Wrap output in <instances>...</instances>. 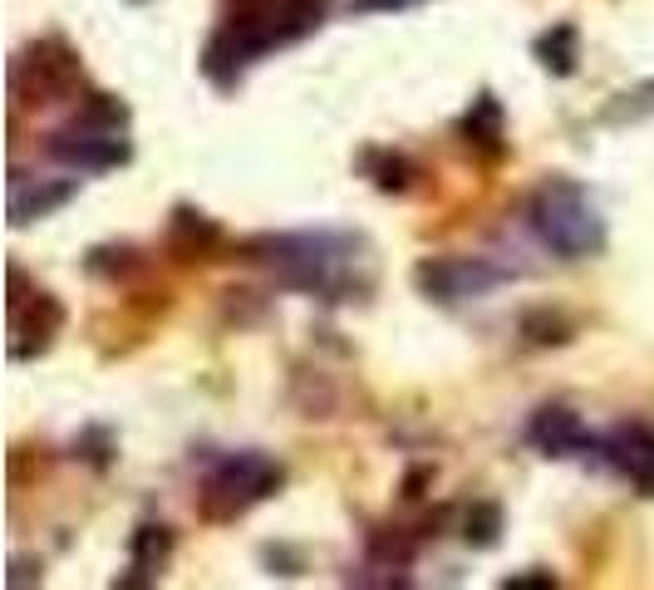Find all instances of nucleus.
Masks as SVG:
<instances>
[{
    "mask_svg": "<svg viewBox=\"0 0 654 590\" xmlns=\"http://www.w3.org/2000/svg\"><path fill=\"white\" fill-rule=\"evenodd\" d=\"M527 335H532L536 345H561V340H566V325H561L556 315H551V320H546V315H527Z\"/></svg>",
    "mask_w": 654,
    "mask_h": 590,
    "instance_id": "dca6fc26",
    "label": "nucleus"
},
{
    "mask_svg": "<svg viewBox=\"0 0 654 590\" xmlns=\"http://www.w3.org/2000/svg\"><path fill=\"white\" fill-rule=\"evenodd\" d=\"M359 10H384V5H409V0H355Z\"/></svg>",
    "mask_w": 654,
    "mask_h": 590,
    "instance_id": "f3484780",
    "label": "nucleus"
},
{
    "mask_svg": "<svg viewBox=\"0 0 654 590\" xmlns=\"http://www.w3.org/2000/svg\"><path fill=\"white\" fill-rule=\"evenodd\" d=\"M463 133H468V143L477 138V143H492V148H497V138H502V114H497V104H492L487 94L473 104V114L463 118Z\"/></svg>",
    "mask_w": 654,
    "mask_h": 590,
    "instance_id": "9b49d317",
    "label": "nucleus"
},
{
    "mask_svg": "<svg viewBox=\"0 0 654 590\" xmlns=\"http://www.w3.org/2000/svg\"><path fill=\"white\" fill-rule=\"evenodd\" d=\"M497 531H502V512L492 502H477L473 512H468V522H463V541L468 546H492Z\"/></svg>",
    "mask_w": 654,
    "mask_h": 590,
    "instance_id": "f8f14e48",
    "label": "nucleus"
},
{
    "mask_svg": "<svg viewBox=\"0 0 654 590\" xmlns=\"http://www.w3.org/2000/svg\"><path fill=\"white\" fill-rule=\"evenodd\" d=\"M74 197V182H50V187H15L10 192V217L15 222H35V217H50L55 207H64Z\"/></svg>",
    "mask_w": 654,
    "mask_h": 590,
    "instance_id": "1a4fd4ad",
    "label": "nucleus"
},
{
    "mask_svg": "<svg viewBox=\"0 0 654 590\" xmlns=\"http://www.w3.org/2000/svg\"><path fill=\"white\" fill-rule=\"evenodd\" d=\"M374 163H379V177H374V182H379L384 192H404V187H409V173H414V168H409L404 158H374Z\"/></svg>",
    "mask_w": 654,
    "mask_h": 590,
    "instance_id": "2eb2a0df",
    "label": "nucleus"
},
{
    "mask_svg": "<svg viewBox=\"0 0 654 590\" xmlns=\"http://www.w3.org/2000/svg\"><path fill=\"white\" fill-rule=\"evenodd\" d=\"M532 443L541 453H551V458H566V453H576V448H591V433L581 428V418L566 409H541L532 418Z\"/></svg>",
    "mask_w": 654,
    "mask_h": 590,
    "instance_id": "6e6552de",
    "label": "nucleus"
},
{
    "mask_svg": "<svg viewBox=\"0 0 654 590\" xmlns=\"http://www.w3.org/2000/svg\"><path fill=\"white\" fill-rule=\"evenodd\" d=\"M281 487V468L261 453H237L227 458L222 468L207 477V492H202V517L207 522H232L241 517L251 502L271 497Z\"/></svg>",
    "mask_w": 654,
    "mask_h": 590,
    "instance_id": "f03ea898",
    "label": "nucleus"
},
{
    "mask_svg": "<svg viewBox=\"0 0 654 590\" xmlns=\"http://www.w3.org/2000/svg\"><path fill=\"white\" fill-rule=\"evenodd\" d=\"M532 227L536 236L566 256V261H581V256H595L605 246V222L595 212V202L566 177H551L541 192L532 197Z\"/></svg>",
    "mask_w": 654,
    "mask_h": 590,
    "instance_id": "f257e3e1",
    "label": "nucleus"
},
{
    "mask_svg": "<svg viewBox=\"0 0 654 590\" xmlns=\"http://www.w3.org/2000/svg\"><path fill=\"white\" fill-rule=\"evenodd\" d=\"M74 84H79V59H74V50H64L60 40L35 45L30 55L15 64V94L25 104H45L55 94H69Z\"/></svg>",
    "mask_w": 654,
    "mask_h": 590,
    "instance_id": "7ed1b4c3",
    "label": "nucleus"
},
{
    "mask_svg": "<svg viewBox=\"0 0 654 590\" xmlns=\"http://www.w3.org/2000/svg\"><path fill=\"white\" fill-rule=\"evenodd\" d=\"M178 241L182 246H212L217 241V227L197 212H178Z\"/></svg>",
    "mask_w": 654,
    "mask_h": 590,
    "instance_id": "4468645a",
    "label": "nucleus"
},
{
    "mask_svg": "<svg viewBox=\"0 0 654 590\" xmlns=\"http://www.w3.org/2000/svg\"><path fill=\"white\" fill-rule=\"evenodd\" d=\"M168 551H173L168 527H138V536H133V571H158L168 561Z\"/></svg>",
    "mask_w": 654,
    "mask_h": 590,
    "instance_id": "9d476101",
    "label": "nucleus"
},
{
    "mask_svg": "<svg viewBox=\"0 0 654 590\" xmlns=\"http://www.w3.org/2000/svg\"><path fill=\"white\" fill-rule=\"evenodd\" d=\"M50 153L64 158L69 168H114L128 158V143L119 133H60L50 143Z\"/></svg>",
    "mask_w": 654,
    "mask_h": 590,
    "instance_id": "0eeeda50",
    "label": "nucleus"
},
{
    "mask_svg": "<svg viewBox=\"0 0 654 590\" xmlns=\"http://www.w3.org/2000/svg\"><path fill=\"white\" fill-rule=\"evenodd\" d=\"M571 45H576V30H571V25H556V35H546V40L536 45V55L546 59V69L571 74Z\"/></svg>",
    "mask_w": 654,
    "mask_h": 590,
    "instance_id": "ddd939ff",
    "label": "nucleus"
},
{
    "mask_svg": "<svg viewBox=\"0 0 654 590\" xmlns=\"http://www.w3.org/2000/svg\"><path fill=\"white\" fill-rule=\"evenodd\" d=\"M610 458L630 472V482L654 497V428L650 423H620L610 438Z\"/></svg>",
    "mask_w": 654,
    "mask_h": 590,
    "instance_id": "423d86ee",
    "label": "nucleus"
},
{
    "mask_svg": "<svg viewBox=\"0 0 654 590\" xmlns=\"http://www.w3.org/2000/svg\"><path fill=\"white\" fill-rule=\"evenodd\" d=\"M10 320H15L10 354H15V359H30V354H40V350L55 345V335L64 330V305L55 295L35 291L30 295V305H15V310H10Z\"/></svg>",
    "mask_w": 654,
    "mask_h": 590,
    "instance_id": "39448f33",
    "label": "nucleus"
},
{
    "mask_svg": "<svg viewBox=\"0 0 654 590\" xmlns=\"http://www.w3.org/2000/svg\"><path fill=\"white\" fill-rule=\"evenodd\" d=\"M418 291L433 295V300H468V295H487L502 271L487 266V261H473V256H448V261H423L414 271Z\"/></svg>",
    "mask_w": 654,
    "mask_h": 590,
    "instance_id": "20e7f679",
    "label": "nucleus"
}]
</instances>
